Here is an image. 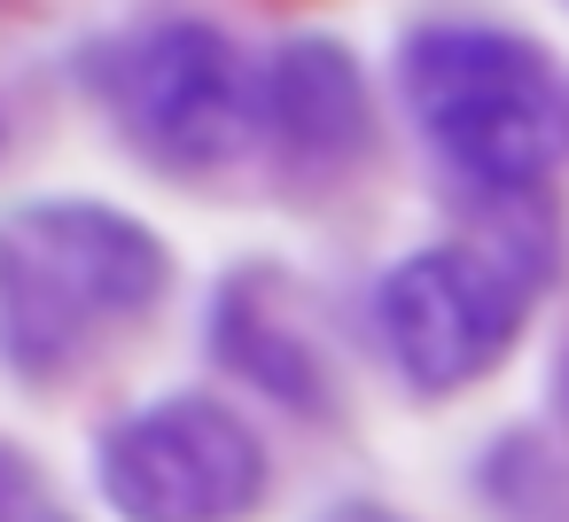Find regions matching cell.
Here are the masks:
<instances>
[{
  "instance_id": "obj_1",
  "label": "cell",
  "mask_w": 569,
  "mask_h": 522,
  "mask_svg": "<svg viewBox=\"0 0 569 522\" xmlns=\"http://www.w3.org/2000/svg\"><path fill=\"white\" fill-rule=\"evenodd\" d=\"M421 133L483 188H530L569 141L553 63L515 32H421L406 48Z\"/></svg>"
},
{
  "instance_id": "obj_2",
  "label": "cell",
  "mask_w": 569,
  "mask_h": 522,
  "mask_svg": "<svg viewBox=\"0 0 569 522\" xmlns=\"http://www.w3.org/2000/svg\"><path fill=\"white\" fill-rule=\"evenodd\" d=\"M164 289V250L141 219L102 203H40L9 227V351L24 374L79 351L87 328L149 312Z\"/></svg>"
},
{
  "instance_id": "obj_3",
  "label": "cell",
  "mask_w": 569,
  "mask_h": 522,
  "mask_svg": "<svg viewBox=\"0 0 569 522\" xmlns=\"http://www.w3.org/2000/svg\"><path fill=\"white\" fill-rule=\"evenodd\" d=\"M102 491L126 522H234L266 491V452L227 405L164 398L102 436Z\"/></svg>"
},
{
  "instance_id": "obj_4",
  "label": "cell",
  "mask_w": 569,
  "mask_h": 522,
  "mask_svg": "<svg viewBox=\"0 0 569 522\" xmlns=\"http://www.w3.org/2000/svg\"><path fill=\"white\" fill-rule=\"evenodd\" d=\"M94 79L118 126L164 164H219L250 133L242 63L211 24H149L133 40H110Z\"/></svg>"
},
{
  "instance_id": "obj_5",
  "label": "cell",
  "mask_w": 569,
  "mask_h": 522,
  "mask_svg": "<svg viewBox=\"0 0 569 522\" xmlns=\"http://www.w3.org/2000/svg\"><path fill=\"white\" fill-rule=\"evenodd\" d=\"M522 312H530L522 273L476 242L421 250L382 281V335L421 390H460L483 367H499Z\"/></svg>"
},
{
  "instance_id": "obj_6",
  "label": "cell",
  "mask_w": 569,
  "mask_h": 522,
  "mask_svg": "<svg viewBox=\"0 0 569 522\" xmlns=\"http://www.w3.org/2000/svg\"><path fill=\"white\" fill-rule=\"evenodd\" d=\"M266 118H273V133H281L289 157L343 164L367 141V87H359V71H351L343 48L297 40L273 63V79H266Z\"/></svg>"
},
{
  "instance_id": "obj_7",
  "label": "cell",
  "mask_w": 569,
  "mask_h": 522,
  "mask_svg": "<svg viewBox=\"0 0 569 522\" xmlns=\"http://www.w3.org/2000/svg\"><path fill=\"white\" fill-rule=\"evenodd\" d=\"M0 522H71V514L40 499V483H32L24 460H9V499H0Z\"/></svg>"
},
{
  "instance_id": "obj_8",
  "label": "cell",
  "mask_w": 569,
  "mask_h": 522,
  "mask_svg": "<svg viewBox=\"0 0 569 522\" xmlns=\"http://www.w3.org/2000/svg\"><path fill=\"white\" fill-rule=\"evenodd\" d=\"M328 522H398V514H382V506H343V514H328Z\"/></svg>"
}]
</instances>
